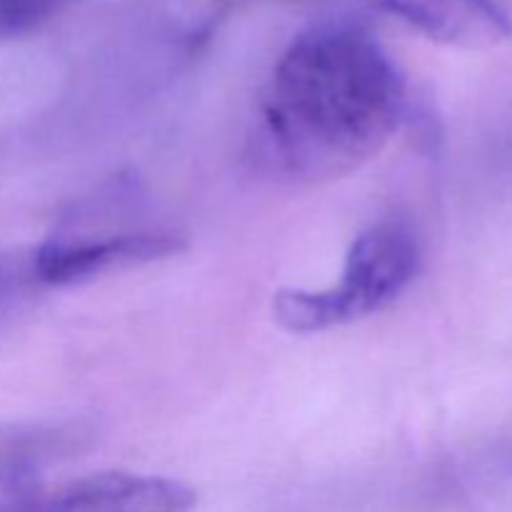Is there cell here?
<instances>
[{"mask_svg": "<svg viewBox=\"0 0 512 512\" xmlns=\"http://www.w3.org/2000/svg\"><path fill=\"white\" fill-rule=\"evenodd\" d=\"M405 108L403 73L368 28L315 23L285 48L260 95L253 160L290 185L345 178L388 145Z\"/></svg>", "mask_w": 512, "mask_h": 512, "instance_id": "obj_1", "label": "cell"}, {"mask_svg": "<svg viewBox=\"0 0 512 512\" xmlns=\"http://www.w3.org/2000/svg\"><path fill=\"white\" fill-rule=\"evenodd\" d=\"M420 243L403 220H380L355 238L338 285L280 290L273 315L288 333L313 335L388 308L413 283Z\"/></svg>", "mask_w": 512, "mask_h": 512, "instance_id": "obj_2", "label": "cell"}, {"mask_svg": "<svg viewBox=\"0 0 512 512\" xmlns=\"http://www.w3.org/2000/svg\"><path fill=\"white\" fill-rule=\"evenodd\" d=\"M183 248V235L165 228L58 230L40 245L35 273L50 285H78L113 270L168 258Z\"/></svg>", "mask_w": 512, "mask_h": 512, "instance_id": "obj_3", "label": "cell"}, {"mask_svg": "<svg viewBox=\"0 0 512 512\" xmlns=\"http://www.w3.org/2000/svg\"><path fill=\"white\" fill-rule=\"evenodd\" d=\"M198 495L180 480L95 473L23 500L10 512H193Z\"/></svg>", "mask_w": 512, "mask_h": 512, "instance_id": "obj_4", "label": "cell"}, {"mask_svg": "<svg viewBox=\"0 0 512 512\" xmlns=\"http://www.w3.org/2000/svg\"><path fill=\"white\" fill-rule=\"evenodd\" d=\"M425 38L455 48L483 50L512 35L508 10L498 0H365Z\"/></svg>", "mask_w": 512, "mask_h": 512, "instance_id": "obj_5", "label": "cell"}, {"mask_svg": "<svg viewBox=\"0 0 512 512\" xmlns=\"http://www.w3.org/2000/svg\"><path fill=\"white\" fill-rule=\"evenodd\" d=\"M80 0H0V45L33 33Z\"/></svg>", "mask_w": 512, "mask_h": 512, "instance_id": "obj_6", "label": "cell"}]
</instances>
